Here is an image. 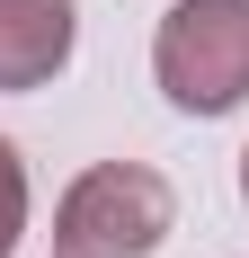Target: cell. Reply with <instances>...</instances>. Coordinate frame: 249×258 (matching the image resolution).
Wrapping results in <instances>:
<instances>
[{
  "label": "cell",
  "instance_id": "obj_2",
  "mask_svg": "<svg viewBox=\"0 0 249 258\" xmlns=\"http://www.w3.org/2000/svg\"><path fill=\"white\" fill-rule=\"evenodd\" d=\"M169 178L143 160H98L80 169L63 214H53V249L63 258H151L169 240Z\"/></svg>",
  "mask_w": 249,
  "mask_h": 258
},
{
  "label": "cell",
  "instance_id": "obj_1",
  "mask_svg": "<svg viewBox=\"0 0 249 258\" xmlns=\"http://www.w3.org/2000/svg\"><path fill=\"white\" fill-rule=\"evenodd\" d=\"M151 72L187 116H223L249 98V0H178L151 36Z\"/></svg>",
  "mask_w": 249,
  "mask_h": 258
},
{
  "label": "cell",
  "instance_id": "obj_4",
  "mask_svg": "<svg viewBox=\"0 0 249 258\" xmlns=\"http://www.w3.org/2000/svg\"><path fill=\"white\" fill-rule=\"evenodd\" d=\"M18 232H27V169H18V152L0 143V258L18 249Z\"/></svg>",
  "mask_w": 249,
  "mask_h": 258
},
{
  "label": "cell",
  "instance_id": "obj_3",
  "mask_svg": "<svg viewBox=\"0 0 249 258\" xmlns=\"http://www.w3.org/2000/svg\"><path fill=\"white\" fill-rule=\"evenodd\" d=\"M80 9L72 0H0V89H36L72 62Z\"/></svg>",
  "mask_w": 249,
  "mask_h": 258
},
{
  "label": "cell",
  "instance_id": "obj_5",
  "mask_svg": "<svg viewBox=\"0 0 249 258\" xmlns=\"http://www.w3.org/2000/svg\"><path fill=\"white\" fill-rule=\"evenodd\" d=\"M240 196H249V152H240Z\"/></svg>",
  "mask_w": 249,
  "mask_h": 258
}]
</instances>
